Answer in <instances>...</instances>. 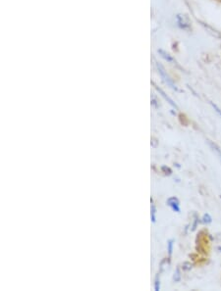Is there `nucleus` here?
Wrapping results in <instances>:
<instances>
[{
  "mask_svg": "<svg viewBox=\"0 0 221 291\" xmlns=\"http://www.w3.org/2000/svg\"><path fill=\"white\" fill-rule=\"evenodd\" d=\"M167 204L172 208L173 211L175 212H180V203L179 200L176 197H171L167 200Z\"/></svg>",
  "mask_w": 221,
  "mask_h": 291,
  "instance_id": "nucleus-2",
  "label": "nucleus"
},
{
  "mask_svg": "<svg viewBox=\"0 0 221 291\" xmlns=\"http://www.w3.org/2000/svg\"><path fill=\"white\" fill-rule=\"evenodd\" d=\"M209 144H210V146H211V148L218 154V156L220 157L221 159V149L216 144V143H214V142H212V141H210L209 140Z\"/></svg>",
  "mask_w": 221,
  "mask_h": 291,
  "instance_id": "nucleus-4",
  "label": "nucleus"
},
{
  "mask_svg": "<svg viewBox=\"0 0 221 291\" xmlns=\"http://www.w3.org/2000/svg\"><path fill=\"white\" fill-rule=\"evenodd\" d=\"M158 67H159V72L162 74V76H163L164 80L166 81V83H167L168 85H170L172 88H174V89H177V88H176V86H174V83H173L172 80L169 78V76H168V75H166V73L165 72V69H164V68H163L161 65H158Z\"/></svg>",
  "mask_w": 221,
  "mask_h": 291,
  "instance_id": "nucleus-3",
  "label": "nucleus"
},
{
  "mask_svg": "<svg viewBox=\"0 0 221 291\" xmlns=\"http://www.w3.org/2000/svg\"><path fill=\"white\" fill-rule=\"evenodd\" d=\"M204 223H212V218L210 215H205L204 216Z\"/></svg>",
  "mask_w": 221,
  "mask_h": 291,
  "instance_id": "nucleus-6",
  "label": "nucleus"
},
{
  "mask_svg": "<svg viewBox=\"0 0 221 291\" xmlns=\"http://www.w3.org/2000/svg\"><path fill=\"white\" fill-rule=\"evenodd\" d=\"M213 106H214V108H215V109H216V110H217V112H218V113H219V114H220V115H221V109H220V108H219V107H218V106H217V105H215V104H213Z\"/></svg>",
  "mask_w": 221,
  "mask_h": 291,
  "instance_id": "nucleus-9",
  "label": "nucleus"
},
{
  "mask_svg": "<svg viewBox=\"0 0 221 291\" xmlns=\"http://www.w3.org/2000/svg\"><path fill=\"white\" fill-rule=\"evenodd\" d=\"M172 249H173V240H170L168 243V251H169V255H171L172 253Z\"/></svg>",
  "mask_w": 221,
  "mask_h": 291,
  "instance_id": "nucleus-7",
  "label": "nucleus"
},
{
  "mask_svg": "<svg viewBox=\"0 0 221 291\" xmlns=\"http://www.w3.org/2000/svg\"><path fill=\"white\" fill-rule=\"evenodd\" d=\"M153 222H156V208L153 206Z\"/></svg>",
  "mask_w": 221,
  "mask_h": 291,
  "instance_id": "nucleus-8",
  "label": "nucleus"
},
{
  "mask_svg": "<svg viewBox=\"0 0 221 291\" xmlns=\"http://www.w3.org/2000/svg\"><path fill=\"white\" fill-rule=\"evenodd\" d=\"M180 279H181L180 271H179V269H177V270H176V273L174 274V281H175V282H179Z\"/></svg>",
  "mask_w": 221,
  "mask_h": 291,
  "instance_id": "nucleus-5",
  "label": "nucleus"
},
{
  "mask_svg": "<svg viewBox=\"0 0 221 291\" xmlns=\"http://www.w3.org/2000/svg\"><path fill=\"white\" fill-rule=\"evenodd\" d=\"M177 21H178L179 26H180L182 29H184V30L189 29L190 26H191V23L189 22L188 18H187L186 16H184V15H178V16H177Z\"/></svg>",
  "mask_w": 221,
  "mask_h": 291,
  "instance_id": "nucleus-1",
  "label": "nucleus"
}]
</instances>
